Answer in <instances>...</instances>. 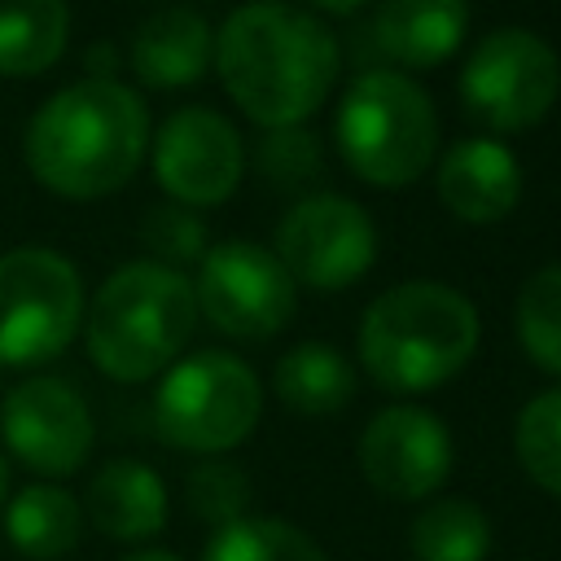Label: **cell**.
<instances>
[{
  "mask_svg": "<svg viewBox=\"0 0 561 561\" xmlns=\"http://www.w3.org/2000/svg\"><path fill=\"white\" fill-rule=\"evenodd\" d=\"M342 53L333 31L298 4L254 0L215 31V70L224 92L259 127H302L333 92Z\"/></svg>",
  "mask_w": 561,
  "mask_h": 561,
  "instance_id": "obj_1",
  "label": "cell"
},
{
  "mask_svg": "<svg viewBox=\"0 0 561 561\" xmlns=\"http://www.w3.org/2000/svg\"><path fill=\"white\" fill-rule=\"evenodd\" d=\"M145 149L149 110L127 83L110 75H88L53 92L35 110L22 145L31 175L70 202L118 193L140 171Z\"/></svg>",
  "mask_w": 561,
  "mask_h": 561,
  "instance_id": "obj_2",
  "label": "cell"
},
{
  "mask_svg": "<svg viewBox=\"0 0 561 561\" xmlns=\"http://www.w3.org/2000/svg\"><path fill=\"white\" fill-rule=\"evenodd\" d=\"M478 351L473 302L443 280H403L377 294L359 320V364L394 394L451 381Z\"/></svg>",
  "mask_w": 561,
  "mask_h": 561,
  "instance_id": "obj_3",
  "label": "cell"
},
{
  "mask_svg": "<svg viewBox=\"0 0 561 561\" xmlns=\"http://www.w3.org/2000/svg\"><path fill=\"white\" fill-rule=\"evenodd\" d=\"M197 324L193 280L153 259L123 263L88 307V355L114 381H149L175 364Z\"/></svg>",
  "mask_w": 561,
  "mask_h": 561,
  "instance_id": "obj_4",
  "label": "cell"
},
{
  "mask_svg": "<svg viewBox=\"0 0 561 561\" xmlns=\"http://www.w3.org/2000/svg\"><path fill=\"white\" fill-rule=\"evenodd\" d=\"M337 153L377 188L412 184L438 149V114L430 92L403 70H364L337 105Z\"/></svg>",
  "mask_w": 561,
  "mask_h": 561,
  "instance_id": "obj_5",
  "label": "cell"
},
{
  "mask_svg": "<svg viewBox=\"0 0 561 561\" xmlns=\"http://www.w3.org/2000/svg\"><path fill=\"white\" fill-rule=\"evenodd\" d=\"M263 412V386L254 368L228 351H197L175 359L153 394L158 434L197 456H219L245 443Z\"/></svg>",
  "mask_w": 561,
  "mask_h": 561,
  "instance_id": "obj_6",
  "label": "cell"
},
{
  "mask_svg": "<svg viewBox=\"0 0 561 561\" xmlns=\"http://www.w3.org/2000/svg\"><path fill=\"white\" fill-rule=\"evenodd\" d=\"M79 324L83 280L66 254L44 245L0 254V364H48L75 342Z\"/></svg>",
  "mask_w": 561,
  "mask_h": 561,
  "instance_id": "obj_7",
  "label": "cell"
},
{
  "mask_svg": "<svg viewBox=\"0 0 561 561\" xmlns=\"http://www.w3.org/2000/svg\"><path fill=\"white\" fill-rule=\"evenodd\" d=\"M561 96V57L526 26H495L460 66V101L491 131L535 127Z\"/></svg>",
  "mask_w": 561,
  "mask_h": 561,
  "instance_id": "obj_8",
  "label": "cell"
},
{
  "mask_svg": "<svg viewBox=\"0 0 561 561\" xmlns=\"http://www.w3.org/2000/svg\"><path fill=\"white\" fill-rule=\"evenodd\" d=\"M193 298H197V316H206L219 333L241 342H263L289 324L298 285L267 245L232 237L206 245L197 263Z\"/></svg>",
  "mask_w": 561,
  "mask_h": 561,
  "instance_id": "obj_9",
  "label": "cell"
},
{
  "mask_svg": "<svg viewBox=\"0 0 561 561\" xmlns=\"http://www.w3.org/2000/svg\"><path fill=\"white\" fill-rule=\"evenodd\" d=\"M294 285H311L320 294L355 285L373 259H377V228L368 210L342 193H316L302 197L280 224H276V250H272Z\"/></svg>",
  "mask_w": 561,
  "mask_h": 561,
  "instance_id": "obj_10",
  "label": "cell"
},
{
  "mask_svg": "<svg viewBox=\"0 0 561 561\" xmlns=\"http://www.w3.org/2000/svg\"><path fill=\"white\" fill-rule=\"evenodd\" d=\"M92 412L61 377H26L0 399V438L9 456L44 478L83 469L92 451Z\"/></svg>",
  "mask_w": 561,
  "mask_h": 561,
  "instance_id": "obj_11",
  "label": "cell"
},
{
  "mask_svg": "<svg viewBox=\"0 0 561 561\" xmlns=\"http://www.w3.org/2000/svg\"><path fill=\"white\" fill-rule=\"evenodd\" d=\"M245 149L237 127L206 105L175 110L153 136V175L175 206H219L241 184Z\"/></svg>",
  "mask_w": 561,
  "mask_h": 561,
  "instance_id": "obj_12",
  "label": "cell"
},
{
  "mask_svg": "<svg viewBox=\"0 0 561 561\" xmlns=\"http://www.w3.org/2000/svg\"><path fill=\"white\" fill-rule=\"evenodd\" d=\"M359 469L373 491L390 500H425L451 473V434L447 425L412 403L381 408L359 438Z\"/></svg>",
  "mask_w": 561,
  "mask_h": 561,
  "instance_id": "obj_13",
  "label": "cell"
},
{
  "mask_svg": "<svg viewBox=\"0 0 561 561\" xmlns=\"http://www.w3.org/2000/svg\"><path fill=\"white\" fill-rule=\"evenodd\" d=\"M438 197L465 224H495L522 202V162L508 145L469 136L443 153Z\"/></svg>",
  "mask_w": 561,
  "mask_h": 561,
  "instance_id": "obj_14",
  "label": "cell"
},
{
  "mask_svg": "<svg viewBox=\"0 0 561 561\" xmlns=\"http://www.w3.org/2000/svg\"><path fill=\"white\" fill-rule=\"evenodd\" d=\"M215 61V31L197 9L149 13L131 35V70L149 88H188Z\"/></svg>",
  "mask_w": 561,
  "mask_h": 561,
  "instance_id": "obj_15",
  "label": "cell"
},
{
  "mask_svg": "<svg viewBox=\"0 0 561 561\" xmlns=\"http://www.w3.org/2000/svg\"><path fill=\"white\" fill-rule=\"evenodd\" d=\"M83 513L101 535L140 543L167 526V486L140 460H110L92 473Z\"/></svg>",
  "mask_w": 561,
  "mask_h": 561,
  "instance_id": "obj_16",
  "label": "cell"
},
{
  "mask_svg": "<svg viewBox=\"0 0 561 561\" xmlns=\"http://www.w3.org/2000/svg\"><path fill=\"white\" fill-rule=\"evenodd\" d=\"M377 44L408 70L443 66L465 31H469V0H377Z\"/></svg>",
  "mask_w": 561,
  "mask_h": 561,
  "instance_id": "obj_17",
  "label": "cell"
},
{
  "mask_svg": "<svg viewBox=\"0 0 561 561\" xmlns=\"http://www.w3.org/2000/svg\"><path fill=\"white\" fill-rule=\"evenodd\" d=\"M4 535L31 561H57L75 552L83 535V508L66 486L31 482L13 500H4Z\"/></svg>",
  "mask_w": 561,
  "mask_h": 561,
  "instance_id": "obj_18",
  "label": "cell"
},
{
  "mask_svg": "<svg viewBox=\"0 0 561 561\" xmlns=\"http://www.w3.org/2000/svg\"><path fill=\"white\" fill-rule=\"evenodd\" d=\"M272 386L280 394V403L298 416H329L342 412L355 394V373L346 364V355L329 342H298L294 351H285L276 359Z\"/></svg>",
  "mask_w": 561,
  "mask_h": 561,
  "instance_id": "obj_19",
  "label": "cell"
},
{
  "mask_svg": "<svg viewBox=\"0 0 561 561\" xmlns=\"http://www.w3.org/2000/svg\"><path fill=\"white\" fill-rule=\"evenodd\" d=\"M70 35L66 0H0V79L44 75Z\"/></svg>",
  "mask_w": 561,
  "mask_h": 561,
  "instance_id": "obj_20",
  "label": "cell"
},
{
  "mask_svg": "<svg viewBox=\"0 0 561 561\" xmlns=\"http://www.w3.org/2000/svg\"><path fill=\"white\" fill-rule=\"evenodd\" d=\"M408 543L416 561H486L491 522L473 500H434L412 517Z\"/></svg>",
  "mask_w": 561,
  "mask_h": 561,
  "instance_id": "obj_21",
  "label": "cell"
},
{
  "mask_svg": "<svg viewBox=\"0 0 561 561\" xmlns=\"http://www.w3.org/2000/svg\"><path fill=\"white\" fill-rule=\"evenodd\" d=\"M202 561H329L320 543L276 517H241L206 543Z\"/></svg>",
  "mask_w": 561,
  "mask_h": 561,
  "instance_id": "obj_22",
  "label": "cell"
},
{
  "mask_svg": "<svg viewBox=\"0 0 561 561\" xmlns=\"http://www.w3.org/2000/svg\"><path fill=\"white\" fill-rule=\"evenodd\" d=\"M517 342L552 377H561V263L539 267L517 294Z\"/></svg>",
  "mask_w": 561,
  "mask_h": 561,
  "instance_id": "obj_23",
  "label": "cell"
},
{
  "mask_svg": "<svg viewBox=\"0 0 561 561\" xmlns=\"http://www.w3.org/2000/svg\"><path fill=\"white\" fill-rule=\"evenodd\" d=\"M513 447L526 478L548 495H561V390H543L517 412Z\"/></svg>",
  "mask_w": 561,
  "mask_h": 561,
  "instance_id": "obj_24",
  "label": "cell"
},
{
  "mask_svg": "<svg viewBox=\"0 0 561 561\" xmlns=\"http://www.w3.org/2000/svg\"><path fill=\"white\" fill-rule=\"evenodd\" d=\"M184 495H188V508H193L197 522L224 530V526H232V522L245 517V508H250V478L237 465L210 456V460H202V465L188 469Z\"/></svg>",
  "mask_w": 561,
  "mask_h": 561,
  "instance_id": "obj_25",
  "label": "cell"
},
{
  "mask_svg": "<svg viewBox=\"0 0 561 561\" xmlns=\"http://www.w3.org/2000/svg\"><path fill=\"white\" fill-rule=\"evenodd\" d=\"M140 241L158 254L153 263H162V267L202 263V254H206V224L188 206L167 202V206H153L140 219Z\"/></svg>",
  "mask_w": 561,
  "mask_h": 561,
  "instance_id": "obj_26",
  "label": "cell"
},
{
  "mask_svg": "<svg viewBox=\"0 0 561 561\" xmlns=\"http://www.w3.org/2000/svg\"><path fill=\"white\" fill-rule=\"evenodd\" d=\"M324 153H320V140L302 127H276L259 140V171L280 184V188H294V184H307L316 171H320Z\"/></svg>",
  "mask_w": 561,
  "mask_h": 561,
  "instance_id": "obj_27",
  "label": "cell"
},
{
  "mask_svg": "<svg viewBox=\"0 0 561 561\" xmlns=\"http://www.w3.org/2000/svg\"><path fill=\"white\" fill-rule=\"evenodd\" d=\"M359 4H368V0H311V9H320V13H355Z\"/></svg>",
  "mask_w": 561,
  "mask_h": 561,
  "instance_id": "obj_28",
  "label": "cell"
},
{
  "mask_svg": "<svg viewBox=\"0 0 561 561\" xmlns=\"http://www.w3.org/2000/svg\"><path fill=\"white\" fill-rule=\"evenodd\" d=\"M123 561H180V557L175 552H162V548H140V552H131Z\"/></svg>",
  "mask_w": 561,
  "mask_h": 561,
  "instance_id": "obj_29",
  "label": "cell"
},
{
  "mask_svg": "<svg viewBox=\"0 0 561 561\" xmlns=\"http://www.w3.org/2000/svg\"><path fill=\"white\" fill-rule=\"evenodd\" d=\"M4 500H9V456L0 451V508H4Z\"/></svg>",
  "mask_w": 561,
  "mask_h": 561,
  "instance_id": "obj_30",
  "label": "cell"
}]
</instances>
